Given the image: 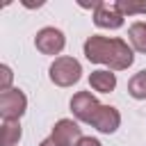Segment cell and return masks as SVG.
I'll return each mask as SVG.
<instances>
[{
  "mask_svg": "<svg viewBox=\"0 0 146 146\" xmlns=\"http://www.w3.org/2000/svg\"><path fill=\"white\" fill-rule=\"evenodd\" d=\"M11 80H14V73H11V68H9L7 64H0V94H2V91H9V89H14V87H11Z\"/></svg>",
  "mask_w": 146,
  "mask_h": 146,
  "instance_id": "13",
  "label": "cell"
},
{
  "mask_svg": "<svg viewBox=\"0 0 146 146\" xmlns=\"http://www.w3.org/2000/svg\"><path fill=\"white\" fill-rule=\"evenodd\" d=\"M125 16L119 11L116 2H100L96 9H94V23L96 27H103V30H119L123 25Z\"/></svg>",
  "mask_w": 146,
  "mask_h": 146,
  "instance_id": "7",
  "label": "cell"
},
{
  "mask_svg": "<svg viewBox=\"0 0 146 146\" xmlns=\"http://www.w3.org/2000/svg\"><path fill=\"white\" fill-rule=\"evenodd\" d=\"M78 146H103L96 137H82L80 141H78Z\"/></svg>",
  "mask_w": 146,
  "mask_h": 146,
  "instance_id": "15",
  "label": "cell"
},
{
  "mask_svg": "<svg viewBox=\"0 0 146 146\" xmlns=\"http://www.w3.org/2000/svg\"><path fill=\"white\" fill-rule=\"evenodd\" d=\"M27 110V96L21 89H9L0 94V116L2 121H18Z\"/></svg>",
  "mask_w": 146,
  "mask_h": 146,
  "instance_id": "3",
  "label": "cell"
},
{
  "mask_svg": "<svg viewBox=\"0 0 146 146\" xmlns=\"http://www.w3.org/2000/svg\"><path fill=\"white\" fill-rule=\"evenodd\" d=\"M128 39H130L132 50L146 52V23H144V21L132 23V25L128 27Z\"/></svg>",
  "mask_w": 146,
  "mask_h": 146,
  "instance_id": "11",
  "label": "cell"
},
{
  "mask_svg": "<svg viewBox=\"0 0 146 146\" xmlns=\"http://www.w3.org/2000/svg\"><path fill=\"white\" fill-rule=\"evenodd\" d=\"M48 75H50V82L57 87H73L82 78V66L75 57L62 55V57H55V62L48 68Z\"/></svg>",
  "mask_w": 146,
  "mask_h": 146,
  "instance_id": "2",
  "label": "cell"
},
{
  "mask_svg": "<svg viewBox=\"0 0 146 146\" xmlns=\"http://www.w3.org/2000/svg\"><path fill=\"white\" fill-rule=\"evenodd\" d=\"M98 107H100V103H98V98L91 91H78L71 98V112L82 123H89L94 119V114L98 112Z\"/></svg>",
  "mask_w": 146,
  "mask_h": 146,
  "instance_id": "5",
  "label": "cell"
},
{
  "mask_svg": "<svg viewBox=\"0 0 146 146\" xmlns=\"http://www.w3.org/2000/svg\"><path fill=\"white\" fill-rule=\"evenodd\" d=\"M116 7H119V11L125 16H130V14H146V5H137V2H116Z\"/></svg>",
  "mask_w": 146,
  "mask_h": 146,
  "instance_id": "14",
  "label": "cell"
},
{
  "mask_svg": "<svg viewBox=\"0 0 146 146\" xmlns=\"http://www.w3.org/2000/svg\"><path fill=\"white\" fill-rule=\"evenodd\" d=\"M89 87L98 94H110L116 87V73L110 68H98L89 73Z\"/></svg>",
  "mask_w": 146,
  "mask_h": 146,
  "instance_id": "9",
  "label": "cell"
},
{
  "mask_svg": "<svg viewBox=\"0 0 146 146\" xmlns=\"http://www.w3.org/2000/svg\"><path fill=\"white\" fill-rule=\"evenodd\" d=\"M39 146H57V144H55V141H52V139H50V137H48V139H43V141H41V144H39Z\"/></svg>",
  "mask_w": 146,
  "mask_h": 146,
  "instance_id": "16",
  "label": "cell"
},
{
  "mask_svg": "<svg viewBox=\"0 0 146 146\" xmlns=\"http://www.w3.org/2000/svg\"><path fill=\"white\" fill-rule=\"evenodd\" d=\"M23 137L21 123L18 121H2V130H0V146H18Z\"/></svg>",
  "mask_w": 146,
  "mask_h": 146,
  "instance_id": "10",
  "label": "cell"
},
{
  "mask_svg": "<svg viewBox=\"0 0 146 146\" xmlns=\"http://www.w3.org/2000/svg\"><path fill=\"white\" fill-rule=\"evenodd\" d=\"M128 94L135 98V100H146V68L135 73L128 82Z\"/></svg>",
  "mask_w": 146,
  "mask_h": 146,
  "instance_id": "12",
  "label": "cell"
},
{
  "mask_svg": "<svg viewBox=\"0 0 146 146\" xmlns=\"http://www.w3.org/2000/svg\"><path fill=\"white\" fill-rule=\"evenodd\" d=\"M82 50L91 64H105L110 71H125L135 62L132 46H128V41H123L121 36L91 34L84 41Z\"/></svg>",
  "mask_w": 146,
  "mask_h": 146,
  "instance_id": "1",
  "label": "cell"
},
{
  "mask_svg": "<svg viewBox=\"0 0 146 146\" xmlns=\"http://www.w3.org/2000/svg\"><path fill=\"white\" fill-rule=\"evenodd\" d=\"M50 139L57 146H78V141L82 139V128L73 121V119H59L52 125Z\"/></svg>",
  "mask_w": 146,
  "mask_h": 146,
  "instance_id": "6",
  "label": "cell"
},
{
  "mask_svg": "<svg viewBox=\"0 0 146 146\" xmlns=\"http://www.w3.org/2000/svg\"><path fill=\"white\" fill-rule=\"evenodd\" d=\"M89 125H94V128H96L98 132H103V135H112V132H116L119 125H121V114H119V110L112 107V105H100L98 112L94 114V119L89 121Z\"/></svg>",
  "mask_w": 146,
  "mask_h": 146,
  "instance_id": "8",
  "label": "cell"
},
{
  "mask_svg": "<svg viewBox=\"0 0 146 146\" xmlns=\"http://www.w3.org/2000/svg\"><path fill=\"white\" fill-rule=\"evenodd\" d=\"M34 46L43 55H59L66 46V36L57 27H41L34 36Z\"/></svg>",
  "mask_w": 146,
  "mask_h": 146,
  "instance_id": "4",
  "label": "cell"
}]
</instances>
